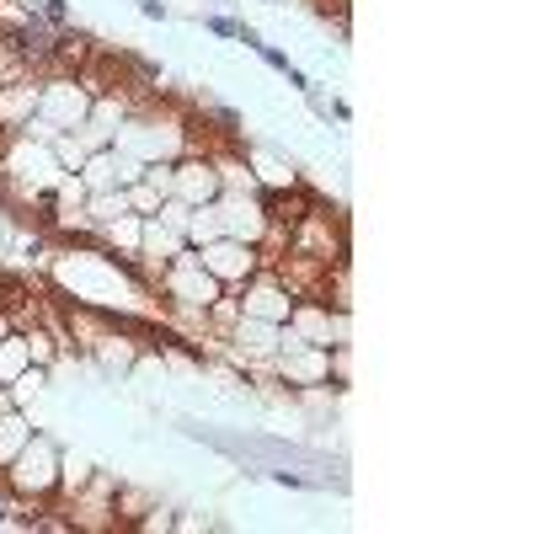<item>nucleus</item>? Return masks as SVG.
Masks as SVG:
<instances>
[{"mask_svg": "<svg viewBox=\"0 0 534 534\" xmlns=\"http://www.w3.org/2000/svg\"><path fill=\"white\" fill-rule=\"evenodd\" d=\"M43 11H48V21H64V17H70V6H64V0H43Z\"/></svg>", "mask_w": 534, "mask_h": 534, "instance_id": "2", "label": "nucleus"}, {"mask_svg": "<svg viewBox=\"0 0 534 534\" xmlns=\"http://www.w3.org/2000/svg\"><path fill=\"white\" fill-rule=\"evenodd\" d=\"M139 11H144L150 21H161V17H166V6H161V0H139Z\"/></svg>", "mask_w": 534, "mask_h": 534, "instance_id": "3", "label": "nucleus"}, {"mask_svg": "<svg viewBox=\"0 0 534 534\" xmlns=\"http://www.w3.org/2000/svg\"><path fill=\"white\" fill-rule=\"evenodd\" d=\"M204 27H208V32H219V38H235V32H241V21H230V17H208Z\"/></svg>", "mask_w": 534, "mask_h": 534, "instance_id": "1", "label": "nucleus"}]
</instances>
